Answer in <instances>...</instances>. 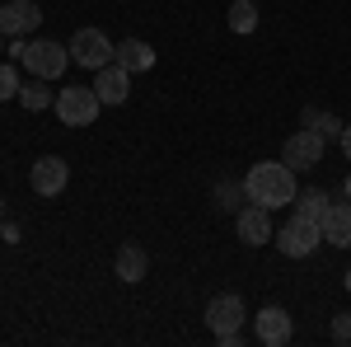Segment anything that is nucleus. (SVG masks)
<instances>
[{
    "instance_id": "obj_9",
    "label": "nucleus",
    "mask_w": 351,
    "mask_h": 347,
    "mask_svg": "<svg viewBox=\"0 0 351 347\" xmlns=\"http://www.w3.org/2000/svg\"><path fill=\"white\" fill-rule=\"evenodd\" d=\"M38 24H43V10L33 0H5L0 5V33L5 38H28V33H38Z\"/></svg>"
},
{
    "instance_id": "obj_19",
    "label": "nucleus",
    "mask_w": 351,
    "mask_h": 347,
    "mask_svg": "<svg viewBox=\"0 0 351 347\" xmlns=\"http://www.w3.org/2000/svg\"><path fill=\"white\" fill-rule=\"evenodd\" d=\"M300 122H304V127H314V132H324V136H342V122H337L332 113H314V108H304V113H300Z\"/></svg>"
},
{
    "instance_id": "obj_21",
    "label": "nucleus",
    "mask_w": 351,
    "mask_h": 347,
    "mask_svg": "<svg viewBox=\"0 0 351 347\" xmlns=\"http://www.w3.org/2000/svg\"><path fill=\"white\" fill-rule=\"evenodd\" d=\"M19 71H14V66H10V61H0V104H5V99H19Z\"/></svg>"
},
{
    "instance_id": "obj_25",
    "label": "nucleus",
    "mask_w": 351,
    "mask_h": 347,
    "mask_svg": "<svg viewBox=\"0 0 351 347\" xmlns=\"http://www.w3.org/2000/svg\"><path fill=\"white\" fill-rule=\"evenodd\" d=\"M0 52H10V38H5V33H0Z\"/></svg>"
},
{
    "instance_id": "obj_22",
    "label": "nucleus",
    "mask_w": 351,
    "mask_h": 347,
    "mask_svg": "<svg viewBox=\"0 0 351 347\" xmlns=\"http://www.w3.org/2000/svg\"><path fill=\"white\" fill-rule=\"evenodd\" d=\"M332 343H351V310H342V315H332Z\"/></svg>"
},
{
    "instance_id": "obj_16",
    "label": "nucleus",
    "mask_w": 351,
    "mask_h": 347,
    "mask_svg": "<svg viewBox=\"0 0 351 347\" xmlns=\"http://www.w3.org/2000/svg\"><path fill=\"white\" fill-rule=\"evenodd\" d=\"M19 104L28 108V113H43V108H52V80H43V76H33V80L19 85Z\"/></svg>"
},
{
    "instance_id": "obj_27",
    "label": "nucleus",
    "mask_w": 351,
    "mask_h": 347,
    "mask_svg": "<svg viewBox=\"0 0 351 347\" xmlns=\"http://www.w3.org/2000/svg\"><path fill=\"white\" fill-rule=\"evenodd\" d=\"M0 216H5V197H0Z\"/></svg>"
},
{
    "instance_id": "obj_17",
    "label": "nucleus",
    "mask_w": 351,
    "mask_h": 347,
    "mask_svg": "<svg viewBox=\"0 0 351 347\" xmlns=\"http://www.w3.org/2000/svg\"><path fill=\"white\" fill-rule=\"evenodd\" d=\"M291 207H295V216L319 221V225H324V216H328V207H332V202H328L324 188H309V192H295V202H291Z\"/></svg>"
},
{
    "instance_id": "obj_10",
    "label": "nucleus",
    "mask_w": 351,
    "mask_h": 347,
    "mask_svg": "<svg viewBox=\"0 0 351 347\" xmlns=\"http://www.w3.org/2000/svg\"><path fill=\"white\" fill-rule=\"evenodd\" d=\"M94 89H99L104 108L127 104V94H132V71H127L122 61H108L104 71H94Z\"/></svg>"
},
{
    "instance_id": "obj_8",
    "label": "nucleus",
    "mask_w": 351,
    "mask_h": 347,
    "mask_svg": "<svg viewBox=\"0 0 351 347\" xmlns=\"http://www.w3.org/2000/svg\"><path fill=\"white\" fill-rule=\"evenodd\" d=\"M28 183H33L38 197H56V192H66V183H71V164L61 160V155H43V160H33V169H28Z\"/></svg>"
},
{
    "instance_id": "obj_6",
    "label": "nucleus",
    "mask_w": 351,
    "mask_h": 347,
    "mask_svg": "<svg viewBox=\"0 0 351 347\" xmlns=\"http://www.w3.org/2000/svg\"><path fill=\"white\" fill-rule=\"evenodd\" d=\"M66 47H71V61L75 66H89V71H104L112 56H117V43H112L104 28H80Z\"/></svg>"
},
{
    "instance_id": "obj_11",
    "label": "nucleus",
    "mask_w": 351,
    "mask_h": 347,
    "mask_svg": "<svg viewBox=\"0 0 351 347\" xmlns=\"http://www.w3.org/2000/svg\"><path fill=\"white\" fill-rule=\"evenodd\" d=\"M291 338H295L291 315H286L281 305H263V310H258V343L263 347H286Z\"/></svg>"
},
{
    "instance_id": "obj_20",
    "label": "nucleus",
    "mask_w": 351,
    "mask_h": 347,
    "mask_svg": "<svg viewBox=\"0 0 351 347\" xmlns=\"http://www.w3.org/2000/svg\"><path fill=\"white\" fill-rule=\"evenodd\" d=\"M239 197H248L243 183H230V179L216 183V207H220V212H239Z\"/></svg>"
},
{
    "instance_id": "obj_13",
    "label": "nucleus",
    "mask_w": 351,
    "mask_h": 347,
    "mask_svg": "<svg viewBox=\"0 0 351 347\" xmlns=\"http://www.w3.org/2000/svg\"><path fill=\"white\" fill-rule=\"evenodd\" d=\"M112 272H117L127 287L145 282V272H150V258H145V249H141V244H122V249H117V258H112Z\"/></svg>"
},
{
    "instance_id": "obj_7",
    "label": "nucleus",
    "mask_w": 351,
    "mask_h": 347,
    "mask_svg": "<svg viewBox=\"0 0 351 347\" xmlns=\"http://www.w3.org/2000/svg\"><path fill=\"white\" fill-rule=\"evenodd\" d=\"M324 150H328V136L314 132V127H300L295 136H286V146H281V160L291 164L295 174H309L314 164H324Z\"/></svg>"
},
{
    "instance_id": "obj_12",
    "label": "nucleus",
    "mask_w": 351,
    "mask_h": 347,
    "mask_svg": "<svg viewBox=\"0 0 351 347\" xmlns=\"http://www.w3.org/2000/svg\"><path fill=\"white\" fill-rule=\"evenodd\" d=\"M234 225H239V240L253 244V249L271 240V212H267V207H258V202L239 207V212H234Z\"/></svg>"
},
{
    "instance_id": "obj_4",
    "label": "nucleus",
    "mask_w": 351,
    "mask_h": 347,
    "mask_svg": "<svg viewBox=\"0 0 351 347\" xmlns=\"http://www.w3.org/2000/svg\"><path fill=\"white\" fill-rule=\"evenodd\" d=\"M24 71L28 76H43V80H56L66 66H71V47L66 43H52V38H28L24 43Z\"/></svg>"
},
{
    "instance_id": "obj_3",
    "label": "nucleus",
    "mask_w": 351,
    "mask_h": 347,
    "mask_svg": "<svg viewBox=\"0 0 351 347\" xmlns=\"http://www.w3.org/2000/svg\"><path fill=\"white\" fill-rule=\"evenodd\" d=\"M56 117L66 122V127H94V117H99V89L94 85H66V89H56Z\"/></svg>"
},
{
    "instance_id": "obj_5",
    "label": "nucleus",
    "mask_w": 351,
    "mask_h": 347,
    "mask_svg": "<svg viewBox=\"0 0 351 347\" xmlns=\"http://www.w3.org/2000/svg\"><path fill=\"white\" fill-rule=\"evenodd\" d=\"M271 240H276V249H281L286 258H309V254L324 244V225H319V221H304V216H291Z\"/></svg>"
},
{
    "instance_id": "obj_24",
    "label": "nucleus",
    "mask_w": 351,
    "mask_h": 347,
    "mask_svg": "<svg viewBox=\"0 0 351 347\" xmlns=\"http://www.w3.org/2000/svg\"><path fill=\"white\" fill-rule=\"evenodd\" d=\"M342 287H347V291H351V267H347V272H342Z\"/></svg>"
},
{
    "instance_id": "obj_2",
    "label": "nucleus",
    "mask_w": 351,
    "mask_h": 347,
    "mask_svg": "<svg viewBox=\"0 0 351 347\" xmlns=\"http://www.w3.org/2000/svg\"><path fill=\"white\" fill-rule=\"evenodd\" d=\"M243 295H234V291H225V295H211V305H206V328L216 333V343L220 347H239L243 343Z\"/></svg>"
},
{
    "instance_id": "obj_14",
    "label": "nucleus",
    "mask_w": 351,
    "mask_h": 347,
    "mask_svg": "<svg viewBox=\"0 0 351 347\" xmlns=\"http://www.w3.org/2000/svg\"><path fill=\"white\" fill-rule=\"evenodd\" d=\"M324 244L351 249V202H332L324 216Z\"/></svg>"
},
{
    "instance_id": "obj_15",
    "label": "nucleus",
    "mask_w": 351,
    "mask_h": 347,
    "mask_svg": "<svg viewBox=\"0 0 351 347\" xmlns=\"http://www.w3.org/2000/svg\"><path fill=\"white\" fill-rule=\"evenodd\" d=\"M112 61H122V66H127V71L136 76V71H150V66H155V47H150L145 38H122Z\"/></svg>"
},
{
    "instance_id": "obj_23",
    "label": "nucleus",
    "mask_w": 351,
    "mask_h": 347,
    "mask_svg": "<svg viewBox=\"0 0 351 347\" xmlns=\"http://www.w3.org/2000/svg\"><path fill=\"white\" fill-rule=\"evenodd\" d=\"M337 141H342V150H347V160H351V122H342V136Z\"/></svg>"
},
{
    "instance_id": "obj_1",
    "label": "nucleus",
    "mask_w": 351,
    "mask_h": 347,
    "mask_svg": "<svg viewBox=\"0 0 351 347\" xmlns=\"http://www.w3.org/2000/svg\"><path fill=\"white\" fill-rule=\"evenodd\" d=\"M243 192H248V202H258V207H291L295 202V169L286 160H258L248 174H243Z\"/></svg>"
},
{
    "instance_id": "obj_18",
    "label": "nucleus",
    "mask_w": 351,
    "mask_h": 347,
    "mask_svg": "<svg viewBox=\"0 0 351 347\" xmlns=\"http://www.w3.org/2000/svg\"><path fill=\"white\" fill-rule=\"evenodd\" d=\"M225 24H230V33H253L258 28V0H234Z\"/></svg>"
},
{
    "instance_id": "obj_26",
    "label": "nucleus",
    "mask_w": 351,
    "mask_h": 347,
    "mask_svg": "<svg viewBox=\"0 0 351 347\" xmlns=\"http://www.w3.org/2000/svg\"><path fill=\"white\" fill-rule=\"evenodd\" d=\"M347 202H351V174H347Z\"/></svg>"
}]
</instances>
